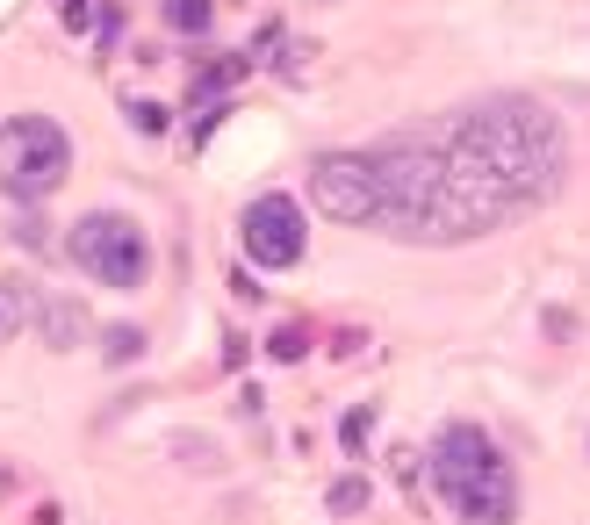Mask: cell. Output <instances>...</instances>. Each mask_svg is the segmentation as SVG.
<instances>
[{
    "label": "cell",
    "mask_w": 590,
    "mask_h": 525,
    "mask_svg": "<svg viewBox=\"0 0 590 525\" xmlns=\"http://www.w3.org/2000/svg\"><path fill=\"white\" fill-rule=\"evenodd\" d=\"M368 424H375V418H368V411H353V418H346V453H360V446H368V439H360Z\"/></svg>",
    "instance_id": "cell-11"
},
{
    "label": "cell",
    "mask_w": 590,
    "mask_h": 525,
    "mask_svg": "<svg viewBox=\"0 0 590 525\" xmlns=\"http://www.w3.org/2000/svg\"><path fill=\"white\" fill-rule=\"evenodd\" d=\"M65 15H73V22H87V0H65Z\"/></svg>",
    "instance_id": "cell-12"
},
{
    "label": "cell",
    "mask_w": 590,
    "mask_h": 525,
    "mask_svg": "<svg viewBox=\"0 0 590 525\" xmlns=\"http://www.w3.org/2000/svg\"><path fill=\"white\" fill-rule=\"evenodd\" d=\"M44 331H51V345H73V338H80V310H73V303L44 310Z\"/></svg>",
    "instance_id": "cell-7"
},
{
    "label": "cell",
    "mask_w": 590,
    "mask_h": 525,
    "mask_svg": "<svg viewBox=\"0 0 590 525\" xmlns=\"http://www.w3.org/2000/svg\"><path fill=\"white\" fill-rule=\"evenodd\" d=\"M101 353H108V360H137V353H144V331H130V324H123V331H108V338H101Z\"/></svg>",
    "instance_id": "cell-8"
},
{
    "label": "cell",
    "mask_w": 590,
    "mask_h": 525,
    "mask_svg": "<svg viewBox=\"0 0 590 525\" xmlns=\"http://www.w3.org/2000/svg\"><path fill=\"white\" fill-rule=\"evenodd\" d=\"M432 490H439V504L461 525H511V511H518V475L497 453V439L476 432V424H447L439 432V446H432Z\"/></svg>",
    "instance_id": "cell-2"
},
{
    "label": "cell",
    "mask_w": 590,
    "mask_h": 525,
    "mask_svg": "<svg viewBox=\"0 0 590 525\" xmlns=\"http://www.w3.org/2000/svg\"><path fill=\"white\" fill-rule=\"evenodd\" d=\"M360 504H368V482H360V475H346V482L331 490V511H360Z\"/></svg>",
    "instance_id": "cell-9"
},
{
    "label": "cell",
    "mask_w": 590,
    "mask_h": 525,
    "mask_svg": "<svg viewBox=\"0 0 590 525\" xmlns=\"http://www.w3.org/2000/svg\"><path fill=\"white\" fill-rule=\"evenodd\" d=\"M267 345H274V360H295V353H302V331H274Z\"/></svg>",
    "instance_id": "cell-10"
},
{
    "label": "cell",
    "mask_w": 590,
    "mask_h": 525,
    "mask_svg": "<svg viewBox=\"0 0 590 525\" xmlns=\"http://www.w3.org/2000/svg\"><path fill=\"white\" fill-rule=\"evenodd\" d=\"M65 252H73L80 274H94V281H108V288H137V281L152 274V245H144V230H137L130 216H115V209L80 216L73 238H65Z\"/></svg>",
    "instance_id": "cell-4"
},
{
    "label": "cell",
    "mask_w": 590,
    "mask_h": 525,
    "mask_svg": "<svg viewBox=\"0 0 590 525\" xmlns=\"http://www.w3.org/2000/svg\"><path fill=\"white\" fill-rule=\"evenodd\" d=\"M302 245H310V223H302V209H295L289 195H260L245 209V252H252V267L281 274V267L302 259Z\"/></svg>",
    "instance_id": "cell-6"
},
{
    "label": "cell",
    "mask_w": 590,
    "mask_h": 525,
    "mask_svg": "<svg viewBox=\"0 0 590 525\" xmlns=\"http://www.w3.org/2000/svg\"><path fill=\"white\" fill-rule=\"evenodd\" d=\"M65 173H73V144H65L58 122H44V115L0 122V188L15 202H44Z\"/></svg>",
    "instance_id": "cell-3"
},
{
    "label": "cell",
    "mask_w": 590,
    "mask_h": 525,
    "mask_svg": "<svg viewBox=\"0 0 590 525\" xmlns=\"http://www.w3.org/2000/svg\"><path fill=\"white\" fill-rule=\"evenodd\" d=\"M310 195L317 209L339 223H375V159L368 151H331L310 166Z\"/></svg>",
    "instance_id": "cell-5"
},
{
    "label": "cell",
    "mask_w": 590,
    "mask_h": 525,
    "mask_svg": "<svg viewBox=\"0 0 590 525\" xmlns=\"http://www.w3.org/2000/svg\"><path fill=\"white\" fill-rule=\"evenodd\" d=\"M368 159H375V230L454 245V238H483L511 216L540 209L562 188L569 144L540 102L511 94V102L447 115L432 130H410Z\"/></svg>",
    "instance_id": "cell-1"
}]
</instances>
